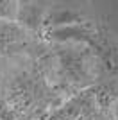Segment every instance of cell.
Wrapping results in <instances>:
<instances>
[{
    "label": "cell",
    "mask_w": 118,
    "mask_h": 120,
    "mask_svg": "<svg viewBox=\"0 0 118 120\" xmlns=\"http://www.w3.org/2000/svg\"><path fill=\"white\" fill-rule=\"evenodd\" d=\"M16 2H0V18L4 20H16V15H18V7H16Z\"/></svg>",
    "instance_id": "cell-1"
}]
</instances>
